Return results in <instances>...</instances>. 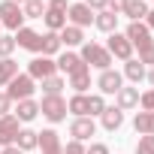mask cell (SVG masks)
Here are the masks:
<instances>
[{
	"label": "cell",
	"mask_w": 154,
	"mask_h": 154,
	"mask_svg": "<svg viewBox=\"0 0 154 154\" xmlns=\"http://www.w3.org/2000/svg\"><path fill=\"white\" fill-rule=\"evenodd\" d=\"M88 66H97L100 72L103 69H112V54L100 45V42H82V54H79Z\"/></svg>",
	"instance_id": "1"
},
{
	"label": "cell",
	"mask_w": 154,
	"mask_h": 154,
	"mask_svg": "<svg viewBox=\"0 0 154 154\" xmlns=\"http://www.w3.org/2000/svg\"><path fill=\"white\" fill-rule=\"evenodd\" d=\"M33 91H36V85H33V79L27 72H18L15 79L6 85V97L12 100V103H21V100H30L33 97Z\"/></svg>",
	"instance_id": "2"
},
{
	"label": "cell",
	"mask_w": 154,
	"mask_h": 154,
	"mask_svg": "<svg viewBox=\"0 0 154 154\" xmlns=\"http://www.w3.org/2000/svg\"><path fill=\"white\" fill-rule=\"evenodd\" d=\"M39 115L48 118L51 124L63 121V118H66V100H63L60 94H54V97H42V103H39Z\"/></svg>",
	"instance_id": "3"
},
{
	"label": "cell",
	"mask_w": 154,
	"mask_h": 154,
	"mask_svg": "<svg viewBox=\"0 0 154 154\" xmlns=\"http://www.w3.org/2000/svg\"><path fill=\"white\" fill-rule=\"evenodd\" d=\"M21 21H24L21 6H18V3H12V0H3V3H0V27L18 30V27H24Z\"/></svg>",
	"instance_id": "4"
},
{
	"label": "cell",
	"mask_w": 154,
	"mask_h": 154,
	"mask_svg": "<svg viewBox=\"0 0 154 154\" xmlns=\"http://www.w3.org/2000/svg\"><path fill=\"white\" fill-rule=\"evenodd\" d=\"M124 36L130 39V45L133 48H151L154 42H151V30H148V24H142V21H130L127 24V30H124Z\"/></svg>",
	"instance_id": "5"
},
{
	"label": "cell",
	"mask_w": 154,
	"mask_h": 154,
	"mask_svg": "<svg viewBox=\"0 0 154 154\" xmlns=\"http://www.w3.org/2000/svg\"><path fill=\"white\" fill-rule=\"evenodd\" d=\"M27 75L36 82V79H51V75H57V63L51 60V57H45V54H39V57H33L30 63H27Z\"/></svg>",
	"instance_id": "6"
},
{
	"label": "cell",
	"mask_w": 154,
	"mask_h": 154,
	"mask_svg": "<svg viewBox=\"0 0 154 154\" xmlns=\"http://www.w3.org/2000/svg\"><path fill=\"white\" fill-rule=\"evenodd\" d=\"M106 51L112 54V57H118V60H130L133 57V45H130V39L124 36V33H109V42H106Z\"/></svg>",
	"instance_id": "7"
},
{
	"label": "cell",
	"mask_w": 154,
	"mask_h": 154,
	"mask_svg": "<svg viewBox=\"0 0 154 154\" xmlns=\"http://www.w3.org/2000/svg\"><path fill=\"white\" fill-rule=\"evenodd\" d=\"M12 39H15V45H21V48H27V51H33V54L42 51V33H36L33 27H18Z\"/></svg>",
	"instance_id": "8"
},
{
	"label": "cell",
	"mask_w": 154,
	"mask_h": 154,
	"mask_svg": "<svg viewBox=\"0 0 154 154\" xmlns=\"http://www.w3.org/2000/svg\"><path fill=\"white\" fill-rule=\"evenodd\" d=\"M66 21H69L72 27H88V24H94V9L85 6V3H69Z\"/></svg>",
	"instance_id": "9"
},
{
	"label": "cell",
	"mask_w": 154,
	"mask_h": 154,
	"mask_svg": "<svg viewBox=\"0 0 154 154\" xmlns=\"http://www.w3.org/2000/svg\"><path fill=\"white\" fill-rule=\"evenodd\" d=\"M97 88H100V94H118L124 88V75L115 69H103L100 79H97Z\"/></svg>",
	"instance_id": "10"
},
{
	"label": "cell",
	"mask_w": 154,
	"mask_h": 154,
	"mask_svg": "<svg viewBox=\"0 0 154 154\" xmlns=\"http://www.w3.org/2000/svg\"><path fill=\"white\" fill-rule=\"evenodd\" d=\"M54 63H57V69H60V72H66V75H75V72H82V69H91L79 54H75V51H63Z\"/></svg>",
	"instance_id": "11"
},
{
	"label": "cell",
	"mask_w": 154,
	"mask_h": 154,
	"mask_svg": "<svg viewBox=\"0 0 154 154\" xmlns=\"http://www.w3.org/2000/svg\"><path fill=\"white\" fill-rule=\"evenodd\" d=\"M21 121L9 112V115H3V118H0V145H15V136H18V127Z\"/></svg>",
	"instance_id": "12"
},
{
	"label": "cell",
	"mask_w": 154,
	"mask_h": 154,
	"mask_svg": "<svg viewBox=\"0 0 154 154\" xmlns=\"http://www.w3.org/2000/svg\"><path fill=\"white\" fill-rule=\"evenodd\" d=\"M94 133H97L94 118H72V124H69V136H72L75 142H85V139H91Z\"/></svg>",
	"instance_id": "13"
},
{
	"label": "cell",
	"mask_w": 154,
	"mask_h": 154,
	"mask_svg": "<svg viewBox=\"0 0 154 154\" xmlns=\"http://www.w3.org/2000/svg\"><path fill=\"white\" fill-rule=\"evenodd\" d=\"M39 151L42 154H63V145H60V136H57V130H42L39 133Z\"/></svg>",
	"instance_id": "14"
},
{
	"label": "cell",
	"mask_w": 154,
	"mask_h": 154,
	"mask_svg": "<svg viewBox=\"0 0 154 154\" xmlns=\"http://www.w3.org/2000/svg\"><path fill=\"white\" fill-rule=\"evenodd\" d=\"M100 124H103V130H109V133H115L121 124H124V112L118 109V106H106V112L100 115Z\"/></svg>",
	"instance_id": "15"
},
{
	"label": "cell",
	"mask_w": 154,
	"mask_h": 154,
	"mask_svg": "<svg viewBox=\"0 0 154 154\" xmlns=\"http://www.w3.org/2000/svg\"><path fill=\"white\" fill-rule=\"evenodd\" d=\"M66 112H72L75 118H91L88 94H72V97H69V103H66Z\"/></svg>",
	"instance_id": "16"
},
{
	"label": "cell",
	"mask_w": 154,
	"mask_h": 154,
	"mask_svg": "<svg viewBox=\"0 0 154 154\" xmlns=\"http://www.w3.org/2000/svg\"><path fill=\"white\" fill-rule=\"evenodd\" d=\"M15 145L27 154V151L39 148V133H36V130H30V127H21V130H18V136H15Z\"/></svg>",
	"instance_id": "17"
},
{
	"label": "cell",
	"mask_w": 154,
	"mask_h": 154,
	"mask_svg": "<svg viewBox=\"0 0 154 154\" xmlns=\"http://www.w3.org/2000/svg\"><path fill=\"white\" fill-rule=\"evenodd\" d=\"M133 130H136L139 136H154V112H136Z\"/></svg>",
	"instance_id": "18"
},
{
	"label": "cell",
	"mask_w": 154,
	"mask_h": 154,
	"mask_svg": "<svg viewBox=\"0 0 154 154\" xmlns=\"http://www.w3.org/2000/svg\"><path fill=\"white\" fill-rule=\"evenodd\" d=\"M145 63H139V57H130V60H124V79H130L133 85H139L142 79H145Z\"/></svg>",
	"instance_id": "19"
},
{
	"label": "cell",
	"mask_w": 154,
	"mask_h": 154,
	"mask_svg": "<svg viewBox=\"0 0 154 154\" xmlns=\"http://www.w3.org/2000/svg\"><path fill=\"white\" fill-rule=\"evenodd\" d=\"M115 97H118V109H121V112L139 106V88H121Z\"/></svg>",
	"instance_id": "20"
},
{
	"label": "cell",
	"mask_w": 154,
	"mask_h": 154,
	"mask_svg": "<svg viewBox=\"0 0 154 154\" xmlns=\"http://www.w3.org/2000/svg\"><path fill=\"white\" fill-rule=\"evenodd\" d=\"M60 45H66V48H72V45H82L85 42V33H82V27H72V24H66L60 33Z\"/></svg>",
	"instance_id": "21"
},
{
	"label": "cell",
	"mask_w": 154,
	"mask_h": 154,
	"mask_svg": "<svg viewBox=\"0 0 154 154\" xmlns=\"http://www.w3.org/2000/svg\"><path fill=\"white\" fill-rule=\"evenodd\" d=\"M94 24H97L103 33H115V30H118V15L109 12V9H103V12L94 15Z\"/></svg>",
	"instance_id": "22"
},
{
	"label": "cell",
	"mask_w": 154,
	"mask_h": 154,
	"mask_svg": "<svg viewBox=\"0 0 154 154\" xmlns=\"http://www.w3.org/2000/svg\"><path fill=\"white\" fill-rule=\"evenodd\" d=\"M45 27L51 30V33H60L63 27H66V12H57V9H45Z\"/></svg>",
	"instance_id": "23"
},
{
	"label": "cell",
	"mask_w": 154,
	"mask_h": 154,
	"mask_svg": "<svg viewBox=\"0 0 154 154\" xmlns=\"http://www.w3.org/2000/svg\"><path fill=\"white\" fill-rule=\"evenodd\" d=\"M36 115H39V103H33V100H21V103H18V109H15V118H18L21 124L33 121Z\"/></svg>",
	"instance_id": "24"
},
{
	"label": "cell",
	"mask_w": 154,
	"mask_h": 154,
	"mask_svg": "<svg viewBox=\"0 0 154 154\" xmlns=\"http://www.w3.org/2000/svg\"><path fill=\"white\" fill-rule=\"evenodd\" d=\"M124 15H127L130 21H142V18L148 15V3H145V0H127Z\"/></svg>",
	"instance_id": "25"
},
{
	"label": "cell",
	"mask_w": 154,
	"mask_h": 154,
	"mask_svg": "<svg viewBox=\"0 0 154 154\" xmlns=\"http://www.w3.org/2000/svg\"><path fill=\"white\" fill-rule=\"evenodd\" d=\"M15 75H18V63H15L12 57H3V60H0V88L9 85Z\"/></svg>",
	"instance_id": "26"
},
{
	"label": "cell",
	"mask_w": 154,
	"mask_h": 154,
	"mask_svg": "<svg viewBox=\"0 0 154 154\" xmlns=\"http://www.w3.org/2000/svg\"><path fill=\"white\" fill-rule=\"evenodd\" d=\"M69 88H72L75 94H85V91L91 88V69H82V72L69 75Z\"/></svg>",
	"instance_id": "27"
},
{
	"label": "cell",
	"mask_w": 154,
	"mask_h": 154,
	"mask_svg": "<svg viewBox=\"0 0 154 154\" xmlns=\"http://www.w3.org/2000/svg\"><path fill=\"white\" fill-rule=\"evenodd\" d=\"M60 48H63V45H60V36H57V33H51V30H48V33H42V54H45V57L57 54Z\"/></svg>",
	"instance_id": "28"
},
{
	"label": "cell",
	"mask_w": 154,
	"mask_h": 154,
	"mask_svg": "<svg viewBox=\"0 0 154 154\" xmlns=\"http://www.w3.org/2000/svg\"><path fill=\"white\" fill-rule=\"evenodd\" d=\"M21 12H24V18H42L45 15V3L42 0H27L21 6Z\"/></svg>",
	"instance_id": "29"
},
{
	"label": "cell",
	"mask_w": 154,
	"mask_h": 154,
	"mask_svg": "<svg viewBox=\"0 0 154 154\" xmlns=\"http://www.w3.org/2000/svg\"><path fill=\"white\" fill-rule=\"evenodd\" d=\"M60 88H63V79H60V75H51V79H45V82H42V91H45V97H54V94H60Z\"/></svg>",
	"instance_id": "30"
},
{
	"label": "cell",
	"mask_w": 154,
	"mask_h": 154,
	"mask_svg": "<svg viewBox=\"0 0 154 154\" xmlns=\"http://www.w3.org/2000/svg\"><path fill=\"white\" fill-rule=\"evenodd\" d=\"M88 103H91V118L106 112V100H103V94H91V97H88Z\"/></svg>",
	"instance_id": "31"
},
{
	"label": "cell",
	"mask_w": 154,
	"mask_h": 154,
	"mask_svg": "<svg viewBox=\"0 0 154 154\" xmlns=\"http://www.w3.org/2000/svg\"><path fill=\"white\" fill-rule=\"evenodd\" d=\"M136 154H154V136H139Z\"/></svg>",
	"instance_id": "32"
},
{
	"label": "cell",
	"mask_w": 154,
	"mask_h": 154,
	"mask_svg": "<svg viewBox=\"0 0 154 154\" xmlns=\"http://www.w3.org/2000/svg\"><path fill=\"white\" fill-rule=\"evenodd\" d=\"M12 51H15V39L12 36H0V60L12 57Z\"/></svg>",
	"instance_id": "33"
},
{
	"label": "cell",
	"mask_w": 154,
	"mask_h": 154,
	"mask_svg": "<svg viewBox=\"0 0 154 154\" xmlns=\"http://www.w3.org/2000/svg\"><path fill=\"white\" fill-rule=\"evenodd\" d=\"M139 106L145 112H154V88H148L145 94H139Z\"/></svg>",
	"instance_id": "34"
},
{
	"label": "cell",
	"mask_w": 154,
	"mask_h": 154,
	"mask_svg": "<svg viewBox=\"0 0 154 154\" xmlns=\"http://www.w3.org/2000/svg\"><path fill=\"white\" fill-rule=\"evenodd\" d=\"M9 112H12V100L6 97V91H0V118L9 115Z\"/></svg>",
	"instance_id": "35"
},
{
	"label": "cell",
	"mask_w": 154,
	"mask_h": 154,
	"mask_svg": "<svg viewBox=\"0 0 154 154\" xmlns=\"http://www.w3.org/2000/svg\"><path fill=\"white\" fill-rule=\"evenodd\" d=\"M85 154H109V145H103V142H91V145L85 148Z\"/></svg>",
	"instance_id": "36"
},
{
	"label": "cell",
	"mask_w": 154,
	"mask_h": 154,
	"mask_svg": "<svg viewBox=\"0 0 154 154\" xmlns=\"http://www.w3.org/2000/svg\"><path fill=\"white\" fill-rule=\"evenodd\" d=\"M124 6H127V0H109V3H106V9H109V12H115V15H121V12H124Z\"/></svg>",
	"instance_id": "37"
},
{
	"label": "cell",
	"mask_w": 154,
	"mask_h": 154,
	"mask_svg": "<svg viewBox=\"0 0 154 154\" xmlns=\"http://www.w3.org/2000/svg\"><path fill=\"white\" fill-rule=\"evenodd\" d=\"M63 154H85V145L72 139V142H66V148H63Z\"/></svg>",
	"instance_id": "38"
},
{
	"label": "cell",
	"mask_w": 154,
	"mask_h": 154,
	"mask_svg": "<svg viewBox=\"0 0 154 154\" xmlns=\"http://www.w3.org/2000/svg\"><path fill=\"white\" fill-rule=\"evenodd\" d=\"M45 9H57V12H66V9H69V3H66V0H48V3H45Z\"/></svg>",
	"instance_id": "39"
},
{
	"label": "cell",
	"mask_w": 154,
	"mask_h": 154,
	"mask_svg": "<svg viewBox=\"0 0 154 154\" xmlns=\"http://www.w3.org/2000/svg\"><path fill=\"white\" fill-rule=\"evenodd\" d=\"M139 63H154V45H151V48H142V51H139Z\"/></svg>",
	"instance_id": "40"
},
{
	"label": "cell",
	"mask_w": 154,
	"mask_h": 154,
	"mask_svg": "<svg viewBox=\"0 0 154 154\" xmlns=\"http://www.w3.org/2000/svg\"><path fill=\"white\" fill-rule=\"evenodd\" d=\"M106 3H109V0H85V6H91V9H97V12H103Z\"/></svg>",
	"instance_id": "41"
},
{
	"label": "cell",
	"mask_w": 154,
	"mask_h": 154,
	"mask_svg": "<svg viewBox=\"0 0 154 154\" xmlns=\"http://www.w3.org/2000/svg\"><path fill=\"white\" fill-rule=\"evenodd\" d=\"M0 154H24L18 145H6V148H0Z\"/></svg>",
	"instance_id": "42"
},
{
	"label": "cell",
	"mask_w": 154,
	"mask_h": 154,
	"mask_svg": "<svg viewBox=\"0 0 154 154\" xmlns=\"http://www.w3.org/2000/svg\"><path fill=\"white\" fill-rule=\"evenodd\" d=\"M145 24H148V30H154V9H148V15H145Z\"/></svg>",
	"instance_id": "43"
},
{
	"label": "cell",
	"mask_w": 154,
	"mask_h": 154,
	"mask_svg": "<svg viewBox=\"0 0 154 154\" xmlns=\"http://www.w3.org/2000/svg\"><path fill=\"white\" fill-rule=\"evenodd\" d=\"M145 75H148V82H151V88H154V66H151V69H148Z\"/></svg>",
	"instance_id": "44"
},
{
	"label": "cell",
	"mask_w": 154,
	"mask_h": 154,
	"mask_svg": "<svg viewBox=\"0 0 154 154\" xmlns=\"http://www.w3.org/2000/svg\"><path fill=\"white\" fill-rule=\"evenodd\" d=\"M12 3H18V6H24V3H27V0H12Z\"/></svg>",
	"instance_id": "45"
},
{
	"label": "cell",
	"mask_w": 154,
	"mask_h": 154,
	"mask_svg": "<svg viewBox=\"0 0 154 154\" xmlns=\"http://www.w3.org/2000/svg\"><path fill=\"white\" fill-rule=\"evenodd\" d=\"M42 3H45V0H42Z\"/></svg>",
	"instance_id": "46"
}]
</instances>
